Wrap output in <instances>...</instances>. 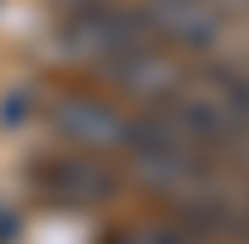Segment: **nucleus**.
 Masks as SVG:
<instances>
[{
  "mask_svg": "<svg viewBox=\"0 0 249 244\" xmlns=\"http://www.w3.org/2000/svg\"><path fill=\"white\" fill-rule=\"evenodd\" d=\"M103 76H108V87L124 93L130 103H146V109H162L179 87H184V65L157 44V38H141V44L130 49H119L114 60H103Z\"/></svg>",
  "mask_w": 249,
  "mask_h": 244,
  "instance_id": "nucleus-4",
  "label": "nucleus"
},
{
  "mask_svg": "<svg viewBox=\"0 0 249 244\" xmlns=\"http://www.w3.org/2000/svg\"><path fill=\"white\" fill-rule=\"evenodd\" d=\"M146 33L157 38V44H174L184 55H212L222 49V11L212 6V0H146V11H141Z\"/></svg>",
  "mask_w": 249,
  "mask_h": 244,
  "instance_id": "nucleus-5",
  "label": "nucleus"
},
{
  "mask_svg": "<svg viewBox=\"0 0 249 244\" xmlns=\"http://www.w3.org/2000/svg\"><path fill=\"white\" fill-rule=\"evenodd\" d=\"M22 114H27V93H11V98H6V119H0V125H22Z\"/></svg>",
  "mask_w": 249,
  "mask_h": 244,
  "instance_id": "nucleus-8",
  "label": "nucleus"
},
{
  "mask_svg": "<svg viewBox=\"0 0 249 244\" xmlns=\"http://www.w3.org/2000/svg\"><path fill=\"white\" fill-rule=\"evenodd\" d=\"M17 228H22V223H17V212H0V244H11V239H17Z\"/></svg>",
  "mask_w": 249,
  "mask_h": 244,
  "instance_id": "nucleus-9",
  "label": "nucleus"
},
{
  "mask_svg": "<svg viewBox=\"0 0 249 244\" xmlns=\"http://www.w3.org/2000/svg\"><path fill=\"white\" fill-rule=\"evenodd\" d=\"M49 125L65 136V141H76L81 152H119V141H124V119L108 98H92V93H60L54 103H49Z\"/></svg>",
  "mask_w": 249,
  "mask_h": 244,
  "instance_id": "nucleus-7",
  "label": "nucleus"
},
{
  "mask_svg": "<svg viewBox=\"0 0 249 244\" xmlns=\"http://www.w3.org/2000/svg\"><path fill=\"white\" fill-rule=\"evenodd\" d=\"M162 114L206 152H217V147L222 152H249V103L233 93V81L222 71H212L206 81H184L162 103Z\"/></svg>",
  "mask_w": 249,
  "mask_h": 244,
  "instance_id": "nucleus-2",
  "label": "nucleus"
},
{
  "mask_svg": "<svg viewBox=\"0 0 249 244\" xmlns=\"http://www.w3.org/2000/svg\"><path fill=\"white\" fill-rule=\"evenodd\" d=\"M141 38H152L141 11H119V6H108V0H87L81 11H71L60 22V55L76 60V65H103L119 49L141 44Z\"/></svg>",
  "mask_w": 249,
  "mask_h": 244,
  "instance_id": "nucleus-3",
  "label": "nucleus"
},
{
  "mask_svg": "<svg viewBox=\"0 0 249 244\" xmlns=\"http://www.w3.org/2000/svg\"><path fill=\"white\" fill-rule=\"evenodd\" d=\"M33 185L54 206H103L119 190V174L108 163H98V152H71V157H44Z\"/></svg>",
  "mask_w": 249,
  "mask_h": 244,
  "instance_id": "nucleus-6",
  "label": "nucleus"
},
{
  "mask_svg": "<svg viewBox=\"0 0 249 244\" xmlns=\"http://www.w3.org/2000/svg\"><path fill=\"white\" fill-rule=\"evenodd\" d=\"M119 152H130V174H136V185H146V190H157V195L184 201V195H195V190H206V185H217V174H212V152L195 147L168 114L130 119V125H124Z\"/></svg>",
  "mask_w": 249,
  "mask_h": 244,
  "instance_id": "nucleus-1",
  "label": "nucleus"
}]
</instances>
